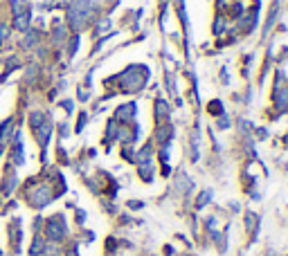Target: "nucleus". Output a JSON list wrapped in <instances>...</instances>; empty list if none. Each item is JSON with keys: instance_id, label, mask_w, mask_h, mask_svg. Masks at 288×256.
Listing matches in <instances>:
<instances>
[{"instance_id": "obj_2", "label": "nucleus", "mask_w": 288, "mask_h": 256, "mask_svg": "<svg viewBox=\"0 0 288 256\" xmlns=\"http://www.w3.org/2000/svg\"><path fill=\"white\" fill-rule=\"evenodd\" d=\"M9 36V27H5V25H0V43L5 41V38Z\"/></svg>"}, {"instance_id": "obj_1", "label": "nucleus", "mask_w": 288, "mask_h": 256, "mask_svg": "<svg viewBox=\"0 0 288 256\" xmlns=\"http://www.w3.org/2000/svg\"><path fill=\"white\" fill-rule=\"evenodd\" d=\"M48 236L54 238V241H59V238L63 236V227L56 223V220H50V225H48Z\"/></svg>"}]
</instances>
